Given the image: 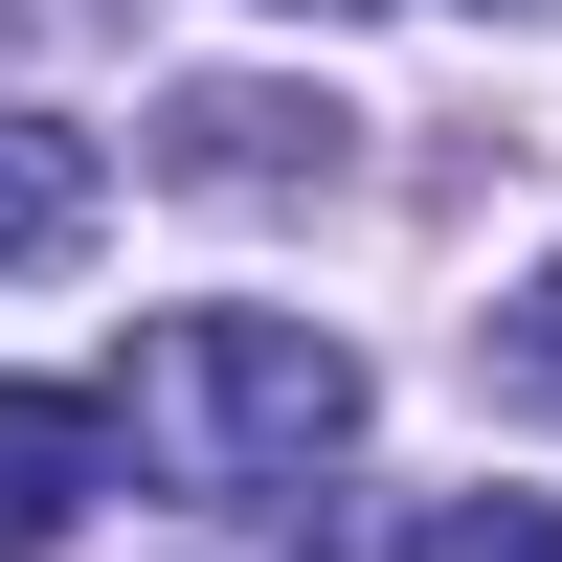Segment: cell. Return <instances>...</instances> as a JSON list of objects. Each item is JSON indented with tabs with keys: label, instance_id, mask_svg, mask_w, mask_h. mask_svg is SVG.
Listing matches in <instances>:
<instances>
[{
	"label": "cell",
	"instance_id": "cell-1",
	"mask_svg": "<svg viewBox=\"0 0 562 562\" xmlns=\"http://www.w3.org/2000/svg\"><path fill=\"white\" fill-rule=\"evenodd\" d=\"M338 428H360V360L315 338V315H158V338H135V450H158L180 495H270Z\"/></svg>",
	"mask_w": 562,
	"mask_h": 562
},
{
	"label": "cell",
	"instance_id": "cell-2",
	"mask_svg": "<svg viewBox=\"0 0 562 562\" xmlns=\"http://www.w3.org/2000/svg\"><path fill=\"white\" fill-rule=\"evenodd\" d=\"M315 158H338V113H293V90H180L158 113V180H203V203H293Z\"/></svg>",
	"mask_w": 562,
	"mask_h": 562
},
{
	"label": "cell",
	"instance_id": "cell-3",
	"mask_svg": "<svg viewBox=\"0 0 562 562\" xmlns=\"http://www.w3.org/2000/svg\"><path fill=\"white\" fill-rule=\"evenodd\" d=\"M113 495V405H68V383H0V562H45Z\"/></svg>",
	"mask_w": 562,
	"mask_h": 562
},
{
	"label": "cell",
	"instance_id": "cell-4",
	"mask_svg": "<svg viewBox=\"0 0 562 562\" xmlns=\"http://www.w3.org/2000/svg\"><path fill=\"white\" fill-rule=\"evenodd\" d=\"M90 225V135H45V113H0V270H45Z\"/></svg>",
	"mask_w": 562,
	"mask_h": 562
},
{
	"label": "cell",
	"instance_id": "cell-5",
	"mask_svg": "<svg viewBox=\"0 0 562 562\" xmlns=\"http://www.w3.org/2000/svg\"><path fill=\"white\" fill-rule=\"evenodd\" d=\"M383 562H562V495H428Z\"/></svg>",
	"mask_w": 562,
	"mask_h": 562
},
{
	"label": "cell",
	"instance_id": "cell-6",
	"mask_svg": "<svg viewBox=\"0 0 562 562\" xmlns=\"http://www.w3.org/2000/svg\"><path fill=\"white\" fill-rule=\"evenodd\" d=\"M495 360H518V383H540V405H562V248H540V270H518V315H495Z\"/></svg>",
	"mask_w": 562,
	"mask_h": 562
}]
</instances>
